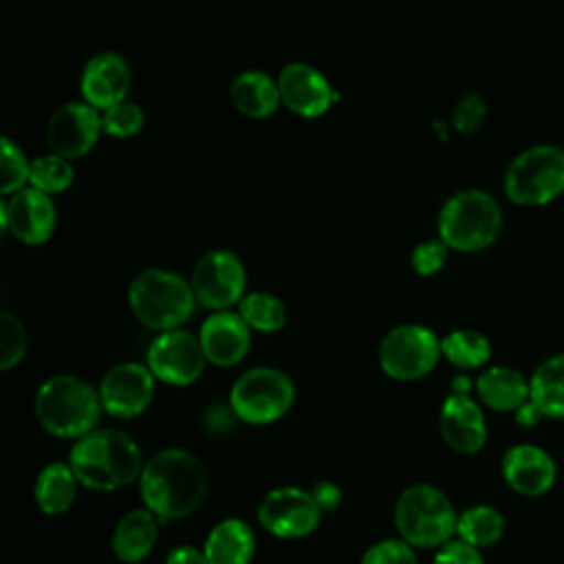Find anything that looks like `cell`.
<instances>
[{"label": "cell", "mask_w": 564, "mask_h": 564, "mask_svg": "<svg viewBox=\"0 0 564 564\" xmlns=\"http://www.w3.org/2000/svg\"><path fill=\"white\" fill-rule=\"evenodd\" d=\"M502 207L485 189H460L438 212V238L456 251H482L502 231Z\"/></svg>", "instance_id": "cell-4"}, {"label": "cell", "mask_w": 564, "mask_h": 564, "mask_svg": "<svg viewBox=\"0 0 564 564\" xmlns=\"http://www.w3.org/2000/svg\"><path fill=\"white\" fill-rule=\"evenodd\" d=\"M361 564H419V562L412 551V544H408L405 540H383L364 553Z\"/></svg>", "instance_id": "cell-34"}, {"label": "cell", "mask_w": 564, "mask_h": 564, "mask_svg": "<svg viewBox=\"0 0 564 564\" xmlns=\"http://www.w3.org/2000/svg\"><path fill=\"white\" fill-rule=\"evenodd\" d=\"M505 527H507L505 516L496 507L474 505L458 516L456 533L463 542L476 549H487L502 540Z\"/></svg>", "instance_id": "cell-27"}, {"label": "cell", "mask_w": 564, "mask_h": 564, "mask_svg": "<svg viewBox=\"0 0 564 564\" xmlns=\"http://www.w3.org/2000/svg\"><path fill=\"white\" fill-rule=\"evenodd\" d=\"M485 119H487V106H485V101H482L478 95H474V93L465 95V97L456 104L454 115H452V123H454V128H456L460 134H474V132H478L480 126L485 123Z\"/></svg>", "instance_id": "cell-36"}, {"label": "cell", "mask_w": 564, "mask_h": 564, "mask_svg": "<svg viewBox=\"0 0 564 564\" xmlns=\"http://www.w3.org/2000/svg\"><path fill=\"white\" fill-rule=\"evenodd\" d=\"M70 469L79 485L95 491H115L141 478L139 445L121 430H93L70 449Z\"/></svg>", "instance_id": "cell-2"}, {"label": "cell", "mask_w": 564, "mask_h": 564, "mask_svg": "<svg viewBox=\"0 0 564 564\" xmlns=\"http://www.w3.org/2000/svg\"><path fill=\"white\" fill-rule=\"evenodd\" d=\"M203 551L209 564H249L256 551V538L247 522L229 518L209 531Z\"/></svg>", "instance_id": "cell-24"}, {"label": "cell", "mask_w": 564, "mask_h": 564, "mask_svg": "<svg viewBox=\"0 0 564 564\" xmlns=\"http://www.w3.org/2000/svg\"><path fill=\"white\" fill-rule=\"evenodd\" d=\"M26 352V330L22 322L11 315L2 313L0 315V370H11L15 364L22 361Z\"/></svg>", "instance_id": "cell-32"}, {"label": "cell", "mask_w": 564, "mask_h": 564, "mask_svg": "<svg viewBox=\"0 0 564 564\" xmlns=\"http://www.w3.org/2000/svg\"><path fill=\"white\" fill-rule=\"evenodd\" d=\"M458 513L452 500L432 485L408 487L394 507V524L401 538L419 549L443 546L456 533Z\"/></svg>", "instance_id": "cell-6"}, {"label": "cell", "mask_w": 564, "mask_h": 564, "mask_svg": "<svg viewBox=\"0 0 564 564\" xmlns=\"http://www.w3.org/2000/svg\"><path fill=\"white\" fill-rule=\"evenodd\" d=\"M77 482L79 480H77L75 471L70 469V465H64V463L46 465L35 480L37 507L46 516L64 513L75 500Z\"/></svg>", "instance_id": "cell-26"}, {"label": "cell", "mask_w": 564, "mask_h": 564, "mask_svg": "<svg viewBox=\"0 0 564 564\" xmlns=\"http://www.w3.org/2000/svg\"><path fill=\"white\" fill-rule=\"evenodd\" d=\"M238 313L249 324V328H256L260 333H275L286 322V308H284L282 300L267 291L247 293L240 300Z\"/></svg>", "instance_id": "cell-29"}, {"label": "cell", "mask_w": 564, "mask_h": 564, "mask_svg": "<svg viewBox=\"0 0 564 564\" xmlns=\"http://www.w3.org/2000/svg\"><path fill=\"white\" fill-rule=\"evenodd\" d=\"M130 84L132 75L126 59L108 51L86 62L79 79V90L86 104L97 110H106L119 101H126Z\"/></svg>", "instance_id": "cell-18"}, {"label": "cell", "mask_w": 564, "mask_h": 564, "mask_svg": "<svg viewBox=\"0 0 564 564\" xmlns=\"http://www.w3.org/2000/svg\"><path fill=\"white\" fill-rule=\"evenodd\" d=\"M31 161L24 156V152L9 139L2 137V194H15L24 189V183H29Z\"/></svg>", "instance_id": "cell-33"}, {"label": "cell", "mask_w": 564, "mask_h": 564, "mask_svg": "<svg viewBox=\"0 0 564 564\" xmlns=\"http://www.w3.org/2000/svg\"><path fill=\"white\" fill-rule=\"evenodd\" d=\"M438 337L421 324H403L392 328L379 346L381 370L399 381L425 377L441 357Z\"/></svg>", "instance_id": "cell-9"}, {"label": "cell", "mask_w": 564, "mask_h": 564, "mask_svg": "<svg viewBox=\"0 0 564 564\" xmlns=\"http://www.w3.org/2000/svg\"><path fill=\"white\" fill-rule=\"evenodd\" d=\"M311 494H313L315 502L319 505L322 513H324V511H335V509L339 507V502H341V491H339V487H337L335 482H330V480H319V482L313 487Z\"/></svg>", "instance_id": "cell-39"}, {"label": "cell", "mask_w": 564, "mask_h": 564, "mask_svg": "<svg viewBox=\"0 0 564 564\" xmlns=\"http://www.w3.org/2000/svg\"><path fill=\"white\" fill-rule=\"evenodd\" d=\"M245 267L240 258L225 249L207 251L192 271V291L196 300L214 311H225L245 295Z\"/></svg>", "instance_id": "cell-10"}, {"label": "cell", "mask_w": 564, "mask_h": 564, "mask_svg": "<svg viewBox=\"0 0 564 564\" xmlns=\"http://www.w3.org/2000/svg\"><path fill=\"white\" fill-rule=\"evenodd\" d=\"M293 399V381L282 370L251 368L236 379L229 403L240 421L264 425L286 414Z\"/></svg>", "instance_id": "cell-8"}, {"label": "cell", "mask_w": 564, "mask_h": 564, "mask_svg": "<svg viewBox=\"0 0 564 564\" xmlns=\"http://www.w3.org/2000/svg\"><path fill=\"white\" fill-rule=\"evenodd\" d=\"M75 178L73 165L68 159L59 154H46L35 161H31V172H29V183L33 189L44 192V194H59L70 187Z\"/></svg>", "instance_id": "cell-30"}, {"label": "cell", "mask_w": 564, "mask_h": 564, "mask_svg": "<svg viewBox=\"0 0 564 564\" xmlns=\"http://www.w3.org/2000/svg\"><path fill=\"white\" fill-rule=\"evenodd\" d=\"M443 441L458 454H476L487 443L482 408L469 394H449L441 408Z\"/></svg>", "instance_id": "cell-20"}, {"label": "cell", "mask_w": 564, "mask_h": 564, "mask_svg": "<svg viewBox=\"0 0 564 564\" xmlns=\"http://www.w3.org/2000/svg\"><path fill=\"white\" fill-rule=\"evenodd\" d=\"M156 535V516L150 509H134L117 522L112 533V551L121 562H141L152 553Z\"/></svg>", "instance_id": "cell-22"}, {"label": "cell", "mask_w": 564, "mask_h": 564, "mask_svg": "<svg viewBox=\"0 0 564 564\" xmlns=\"http://www.w3.org/2000/svg\"><path fill=\"white\" fill-rule=\"evenodd\" d=\"M154 394V375L141 364H119L101 379V408L117 419H132L141 414Z\"/></svg>", "instance_id": "cell-14"}, {"label": "cell", "mask_w": 564, "mask_h": 564, "mask_svg": "<svg viewBox=\"0 0 564 564\" xmlns=\"http://www.w3.org/2000/svg\"><path fill=\"white\" fill-rule=\"evenodd\" d=\"M513 416H516V423L520 425V427H535L542 419H544V414L535 408V403L529 399L524 405H520L516 412H513Z\"/></svg>", "instance_id": "cell-41"}, {"label": "cell", "mask_w": 564, "mask_h": 564, "mask_svg": "<svg viewBox=\"0 0 564 564\" xmlns=\"http://www.w3.org/2000/svg\"><path fill=\"white\" fill-rule=\"evenodd\" d=\"M278 88L282 104L306 119L322 117L335 99L328 79L304 62L286 64L278 77Z\"/></svg>", "instance_id": "cell-17"}, {"label": "cell", "mask_w": 564, "mask_h": 564, "mask_svg": "<svg viewBox=\"0 0 564 564\" xmlns=\"http://www.w3.org/2000/svg\"><path fill=\"white\" fill-rule=\"evenodd\" d=\"M529 388L531 401L544 419L564 421V352L540 361L529 377Z\"/></svg>", "instance_id": "cell-25"}, {"label": "cell", "mask_w": 564, "mask_h": 564, "mask_svg": "<svg viewBox=\"0 0 564 564\" xmlns=\"http://www.w3.org/2000/svg\"><path fill=\"white\" fill-rule=\"evenodd\" d=\"M505 194L520 207H544L564 194V148L538 143L520 152L507 167Z\"/></svg>", "instance_id": "cell-7"}, {"label": "cell", "mask_w": 564, "mask_h": 564, "mask_svg": "<svg viewBox=\"0 0 564 564\" xmlns=\"http://www.w3.org/2000/svg\"><path fill=\"white\" fill-rule=\"evenodd\" d=\"M99 390L79 377L57 375L46 379L35 394V416L53 436L82 438L99 421Z\"/></svg>", "instance_id": "cell-3"}, {"label": "cell", "mask_w": 564, "mask_h": 564, "mask_svg": "<svg viewBox=\"0 0 564 564\" xmlns=\"http://www.w3.org/2000/svg\"><path fill=\"white\" fill-rule=\"evenodd\" d=\"M229 97L236 110L251 119L271 117L282 101L278 82H273L262 70L240 73L229 86Z\"/></svg>", "instance_id": "cell-23"}, {"label": "cell", "mask_w": 564, "mask_h": 564, "mask_svg": "<svg viewBox=\"0 0 564 564\" xmlns=\"http://www.w3.org/2000/svg\"><path fill=\"white\" fill-rule=\"evenodd\" d=\"M447 256H449V247L441 238H432L414 247L412 267L419 275H434L445 267Z\"/></svg>", "instance_id": "cell-35"}, {"label": "cell", "mask_w": 564, "mask_h": 564, "mask_svg": "<svg viewBox=\"0 0 564 564\" xmlns=\"http://www.w3.org/2000/svg\"><path fill=\"white\" fill-rule=\"evenodd\" d=\"M4 229L24 245H42L55 229V205L48 194L24 187L2 205Z\"/></svg>", "instance_id": "cell-16"}, {"label": "cell", "mask_w": 564, "mask_h": 564, "mask_svg": "<svg viewBox=\"0 0 564 564\" xmlns=\"http://www.w3.org/2000/svg\"><path fill=\"white\" fill-rule=\"evenodd\" d=\"M194 300L192 284L167 269H145L128 289V302L137 319L161 333L185 324L194 311Z\"/></svg>", "instance_id": "cell-5"}, {"label": "cell", "mask_w": 564, "mask_h": 564, "mask_svg": "<svg viewBox=\"0 0 564 564\" xmlns=\"http://www.w3.org/2000/svg\"><path fill=\"white\" fill-rule=\"evenodd\" d=\"M478 399L496 412H516L531 399L529 379L509 366H489L476 377Z\"/></svg>", "instance_id": "cell-21"}, {"label": "cell", "mask_w": 564, "mask_h": 564, "mask_svg": "<svg viewBox=\"0 0 564 564\" xmlns=\"http://www.w3.org/2000/svg\"><path fill=\"white\" fill-rule=\"evenodd\" d=\"M200 346L214 366L229 368L245 359L251 346V328L240 313L216 311L200 326Z\"/></svg>", "instance_id": "cell-19"}, {"label": "cell", "mask_w": 564, "mask_h": 564, "mask_svg": "<svg viewBox=\"0 0 564 564\" xmlns=\"http://www.w3.org/2000/svg\"><path fill=\"white\" fill-rule=\"evenodd\" d=\"M205 361L207 357L200 339L181 328L161 333L148 350V368L156 379L170 386L194 383L200 377Z\"/></svg>", "instance_id": "cell-12"}, {"label": "cell", "mask_w": 564, "mask_h": 564, "mask_svg": "<svg viewBox=\"0 0 564 564\" xmlns=\"http://www.w3.org/2000/svg\"><path fill=\"white\" fill-rule=\"evenodd\" d=\"M236 421H240V419H238V414L234 412L231 403H229V405L216 403V405H212V408L205 412V427H207L209 432H214V434H227V432H231L234 425H236Z\"/></svg>", "instance_id": "cell-38"}, {"label": "cell", "mask_w": 564, "mask_h": 564, "mask_svg": "<svg viewBox=\"0 0 564 564\" xmlns=\"http://www.w3.org/2000/svg\"><path fill=\"white\" fill-rule=\"evenodd\" d=\"M143 126H145L143 110L128 99L119 101L101 112V128L108 137H117V139L134 137L143 130Z\"/></svg>", "instance_id": "cell-31"}, {"label": "cell", "mask_w": 564, "mask_h": 564, "mask_svg": "<svg viewBox=\"0 0 564 564\" xmlns=\"http://www.w3.org/2000/svg\"><path fill=\"white\" fill-rule=\"evenodd\" d=\"M145 509L156 518L178 520L196 513L207 496L203 463L187 449L170 447L154 454L139 478Z\"/></svg>", "instance_id": "cell-1"}, {"label": "cell", "mask_w": 564, "mask_h": 564, "mask_svg": "<svg viewBox=\"0 0 564 564\" xmlns=\"http://www.w3.org/2000/svg\"><path fill=\"white\" fill-rule=\"evenodd\" d=\"M101 132V115L86 101L64 104L46 123L48 148L68 161L90 152Z\"/></svg>", "instance_id": "cell-13"}, {"label": "cell", "mask_w": 564, "mask_h": 564, "mask_svg": "<svg viewBox=\"0 0 564 564\" xmlns=\"http://www.w3.org/2000/svg\"><path fill=\"white\" fill-rule=\"evenodd\" d=\"M434 564H485L480 549L458 540H449L443 546H438L434 555Z\"/></svg>", "instance_id": "cell-37"}, {"label": "cell", "mask_w": 564, "mask_h": 564, "mask_svg": "<svg viewBox=\"0 0 564 564\" xmlns=\"http://www.w3.org/2000/svg\"><path fill=\"white\" fill-rule=\"evenodd\" d=\"M319 518L322 509L313 494L297 487L271 489L258 507L260 524L269 533L284 540H297L313 533L319 524Z\"/></svg>", "instance_id": "cell-11"}, {"label": "cell", "mask_w": 564, "mask_h": 564, "mask_svg": "<svg viewBox=\"0 0 564 564\" xmlns=\"http://www.w3.org/2000/svg\"><path fill=\"white\" fill-rule=\"evenodd\" d=\"M165 564H209L205 551H198L194 546H176L167 553Z\"/></svg>", "instance_id": "cell-40"}, {"label": "cell", "mask_w": 564, "mask_h": 564, "mask_svg": "<svg viewBox=\"0 0 564 564\" xmlns=\"http://www.w3.org/2000/svg\"><path fill=\"white\" fill-rule=\"evenodd\" d=\"M471 388H474V383L467 375H458L452 379V394H469Z\"/></svg>", "instance_id": "cell-42"}, {"label": "cell", "mask_w": 564, "mask_h": 564, "mask_svg": "<svg viewBox=\"0 0 564 564\" xmlns=\"http://www.w3.org/2000/svg\"><path fill=\"white\" fill-rule=\"evenodd\" d=\"M505 482L524 498H540L549 494L557 480L555 458L540 445H511L500 463Z\"/></svg>", "instance_id": "cell-15"}, {"label": "cell", "mask_w": 564, "mask_h": 564, "mask_svg": "<svg viewBox=\"0 0 564 564\" xmlns=\"http://www.w3.org/2000/svg\"><path fill=\"white\" fill-rule=\"evenodd\" d=\"M441 352L452 366L460 370H476L489 361L491 344L478 330L458 328L441 339Z\"/></svg>", "instance_id": "cell-28"}]
</instances>
